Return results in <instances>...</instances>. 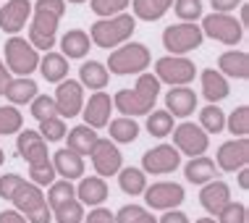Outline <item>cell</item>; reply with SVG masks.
I'll use <instances>...</instances> for the list:
<instances>
[{"label":"cell","instance_id":"cell-17","mask_svg":"<svg viewBox=\"0 0 249 223\" xmlns=\"http://www.w3.org/2000/svg\"><path fill=\"white\" fill-rule=\"evenodd\" d=\"M29 13H32V3H29V0H8V3L0 8V29H3L5 35L16 37L18 32L24 29Z\"/></svg>","mask_w":249,"mask_h":223},{"label":"cell","instance_id":"cell-32","mask_svg":"<svg viewBox=\"0 0 249 223\" xmlns=\"http://www.w3.org/2000/svg\"><path fill=\"white\" fill-rule=\"evenodd\" d=\"M107 126H110V137L113 142H121V145H129L139 137V124L134 118H113L107 121Z\"/></svg>","mask_w":249,"mask_h":223},{"label":"cell","instance_id":"cell-21","mask_svg":"<svg viewBox=\"0 0 249 223\" xmlns=\"http://www.w3.org/2000/svg\"><path fill=\"white\" fill-rule=\"evenodd\" d=\"M165 108L171 116L176 118H186L194 113V108H197V94L194 90L189 87H171V92L165 94Z\"/></svg>","mask_w":249,"mask_h":223},{"label":"cell","instance_id":"cell-40","mask_svg":"<svg viewBox=\"0 0 249 223\" xmlns=\"http://www.w3.org/2000/svg\"><path fill=\"white\" fill-rule=\"evenodd\" d=\"M32 116L37 121H48V118H58V108H55V100L48 97V94H37L32 100Z\"/></svg>","mask_w":249,"mask_h":223},{"label":"cell","instance_id":"cell-56","mask_svg":"<svg viewBox=\"0 0 249 223\" xmlns=\"http://www.w3.org/2000/svg\"><path fill=\"white\" fill-rule=\"evenodd\" d=\"M3 163H5V152L0 150V166H3Z\"/></svg>","mask_w":249,"mask_h":223},{"label":"cell","instance_id":"cell-22","mask_svg":"<svg viewBox=\"0 0 249 223\" xmlns=\"http://www.w3.org/2000/svg\"><path fill=\"white\" fill-rule=\"evenodd\" d=\"M53 168L55 173H60L66 181H73V179H82L84 176V158L76 155L69 147H60V150L53 155Z\"/></svg>","mask_w":249,"mask_h":223},{"label":"cell","instance_id":"cell-15","mask_svg":"<svg viewBox=\"0 0 249 223\" xmlns=\"http://www.w3.org/2000/svg\"><path fill=\"white\" fill-rule=\"evenodd\" d=\"M89 158H92V166H95L97 176H113V173H118L121 166H124L121 150L110 139H97L95 147H92V152H89Z\"/></svg>","mask_w":249,"mask_h":223},{"label":"cell","instance_id":"cell-41","mask_svg":"<svg viewBox=\"0 0 249 223\" xmlns=\"http://www.w3.org/2000/svg\"><path fill=\"white\" fill-rule=\"evenodd\" d=\"M71 197H76V189H73L71 181H53V184H50V192H48V205H50V210H53L55 205H60V202L71 200Z\"/></svg>","mask_w":249,"mask_h":223},{"label":"cell","instance_id":"cell-31","mask_svg":"<svg viewBox=\"0 0 249 223\" xmlns=\"http://www.w3.org/2000/svg\"><path fill=\"white\" fill-rule=\"evenodd\" d=\"M118 184L126 194L137 197V194H142L147 189V173L142 171V168H121L118 171Z\"/></svg>","mask_w":249,"mask_h":223},{"label":"cell","instance_id":"cell-20","mask_svg":"<svg viewBox=\"0 0 249 223\" xmlns=\"http://www.w3.org/2000/svg\"><path fill=\"white\" fill-rule=\"evenodd\" d=\"M218 71L231 79H249V53L247 50H226L218 56Z\"/></svg>","mask_w":249,"mask_h":223},{"label":"cell","instance_id":"cell-25","mask_svg":"<svg viewBox=\"0 0 249 223\" xmlns=\"http://www.w3.org/2000/svg\"><path fill=\"white\" fill-rule=\"evenodd\" d=\"M3 94L13 105H26V103H32V100L37 97V82L29 79V76H16V79H11V82L5 84Z\"/></svg>","mask_w":249,"mask_h":223},{"label":"cell","instance_id":"cell-13","mask_svg":"<svg viewBox=\"0 0 249 223\" xmlns=\"http://www.w3.org/2000/svg\"><path fill=\"white\" fill-rule=\"evenodd\" d=\"M53 100H55V108H58V118H73L84 108V87L73 82V79H63V82H58Z\"/></svg>","mask_w":249,"mask_h":223},{"label":"cell","instance_id":"cell-47","mask_svg":"<svg viewBox=\"0 0 249 223\" xmlns=\"http://www.w3.org/2000/svg\"><path fill=\"white\" fill-rule=\"evenodd\" d=\"M21 176L18 173H5V176H0V197L3 200H11L13 192H16L18 186H21Z\"/></svg>","mask_w":249,"mask_h":223},{"label":"cell","instance_id":"cell-45","mask_svg":"<svg viewBox=\"0 0 249 223\" xmlns=\"http://www.w3.org/2000/svg\"><path fill=\"white\" fill-rule=\"evenodd\" d=\"M218 223H247V205L244 202H228L218 213Z\"/></svg>","mask_w":249,"mask_h":223},{"label":"cell","instance_id":"cell-34","mask_svg":"<svg viewBox=\"0 0 249 223\" xmlns=\"http://www.w3.org/2000/svg\"><path fill=\"white\" fill-rule=\"evenodd\" d=\"M199 129L205 131V134H220L226 129V113L220 111L218 105H207V108H202V113H199Z\"/></svg>","mask_w":249,"mask_h":223},{"label":"cell","instance_id":"cell-50","mask_svg":"<svg viewBox=\"0 0 249 223\" xmlns=\"http://www.w3.org/2000/svg\"><path fill=\"white\" fill-rule=\"evenodd\" d=\"M158 223H189V218H186V213H181V210H165V215Z\"/></svg>","mask_w":249,"mask_h":223},{"label":"cell","instance_id":"cell-24","mask_svg":"<svg viewBox=\"0 0 249 223\" xmlns=\"http://www.w3.org/2000/svg\"><path fill=\"white\" fill-rule=\"evenodd\" d=\"M76 200L84 205L100 207V202L107 200V184L103 181V176H87L82 179V184L76 186Z\"/></svg>","mask_w":249,"mask_h":223},{"label":"cell","instance_id":"cell-54","mask_svg":"<svg viewBox=\"0 0 249 223\" xmlns=\"http://www.w3.org/2000/svg\"><path fill=\"white\" fill-rule=\"evenodd\" d=\"M241 26L247 29V24H249V3H241Z\"/></svg>","mask_w":249,"mask_h":223},{"label":"cell","instance_id":"cell-29","mask_svg":"<svg viewBox=\"0 0 249 223\" xmlns=\"http://www.w3.org/2000/svg\"><path fill=\"white\" fill-rule=\"evenodd\" d=\"M89 35L82 29H71L66 32L63 39H60V47H63V53L60 56H69V58H84L87 53H89Z\"/></svg>","mask_w":249,"mask_h":223},{"label":"cell","instance_id":"cell-7","mask_svg":"<svg viewBox=\"0 0 249 223\" xmlns=\"http://www.w3.org/2000/svg\"><path fill=\"white\" fill-rule=\"evenodd\" d=\"M39 66V53L26 42L24 37H8L5 39V69L16 76H29Z\"/></svg>","mask_w":249,"mask_h":223},{"label":"cell","instance_id":"cell-4","mask_svg":"<svg viewBox=\"0 0 249 223\" xmlns=\"http://www.w3.org/2000/svg\"><path fill=\"white\" fill-rule=\"evenodd\" d=\"M150 50L142 42H124L121 47L107 56V74H118V76H129V74H144L150 66Z\"/></svg>","mask_w":249,"mask_h":223},{"label":"cell","instance_id":"cell-53","mask_svg":"<svg viewBox=\"0 0 249 223\" xmlns=\"http://www.w3.org/2000/svg\"><path fill=\"white\" fill-rule=\"evenodd\" d=\"M239 186L241 189H249V168H239Z\"/></svg>","mask_w":249,"mask_h":223},{"label":"cell","instance_id":"cell-51","mask_svg":"<svg viewBox=\"0 0 249 223\" xmlns=\"http://www.w3.org/2000/svg\"><path fill=\"white\" fill-rule=\"evenodd\" d=\"M0 223H29L18 210H3L0 213Z\"/></svg>","mask_w":249,"mask_h":223},{"label":"cell","instance_id":"cell-19","mask_svg":"<svg viewBox=\"0 0 249 223\" xmlns=\"http://www.w3.org/2000/svg\"><path fill=\"white\" fill-rule=\"evenodd\" d=\"M199 202H202V207H205L207 213L218 215L228 202H231V186H228L226 181H220V179L207 181V184L202 186V192H199Z\"/></svg>","mask_w":249,"mask_h":223},{"label":"cell","instance_id":"cell-28","mask_svg":"<svg viewBox=\"0 0 249 223\" xmlns=\"http://www.w3.org/2000/svg\"><path fill=\"white\" fill-rule=\"evenodd\" d=\"M184 176H186V181H192V184H207V181L215 179V163L210 158H205V155L192 158L189 163L184 166Z\"/></svg>","mask_w":249,"mask_h":223},{"label":"cell","instance_id":"cell-9","mask_svg":"<svg viewBox=\"0 0 249 223\" xmlns=\"http://www.w3.org/2000/svg\"><path fill=\"white\" fill-rule=\"evenodd\" d=\"M199 29H202V35L218 39L223 45H239L244 39V26L231 13H210V16H205Z\"/></svg>","mask_w":249,"mask_h":223},{"label":"cell","instance_id":"cell-57","mask_svg":"<svg viewBox=\"0 0 249 223\" xmlns=\"http://www.w3.org/2000/svg\"><path fill=\"white\" fill-rule=\"evenodd\" d=\"M69 3H76L79 5V3H87V0H69Z\"/></svg>","mask_w":249,"mask_h":223},{"label":"cell","instance_id":"cell-6","mask_svg":"<svg viewBox=\"0 0 249 223\" xmlns=\"http://www.w3.org/2000/svg\"><path fill=\"white\" fill-rule=\"evenodd\" d=\"M155 76L158 82H165L171 87H189L197 76V66L184 56H165L155 60Z\"/></svg>","mask_w":249,"mask_h":223},{"label":"cell","instance_id":"cell-23","mask_svg":"<svg viewBox=\"0 0 249 223\" xmlns=\"http://www.w3.org/2000/svg\"><path fill=\"white\" fill-rule=\"evenodd\" d=\"M199 82H202V94H205L213 105H218L220 100H226L228 92H231L228 79L220 71H215V69H205V71H202Z\"/></svg>","mask_w":249,"mask_h":223},{"label":"cell","instance_id":"cell-38","mask_svg":"<svg viewBox=\"0 0 249 223\" xmlns=\"http://www.w3.org/2000/svg\"><path fill=\"white\" fill-rule=\"evenodd\" d=\"M226 129L233 134V137H247L249 134V108L239 105L231 111V116L226 118Z\"/></svg>","mask_w":249,"mask_h":223},{"label":"cell","instance_id":"cell-46","mask_svg":"<svg viewBox=\"0 0 249 223\" xmlns=\"http://www.w3.org/2000/svg\"><path fill=\"white\" fill-rule=\"evenodd\" d=\"M29 181H32V184H37V186H50L53 181H55V168H53V163L29 168Z\"/></svg>","mask_w":249,"mask_h":223},{"label":"cell","instance_id":"cell-14","mask_svg":"<svg viewBox=\"0 0 249 223\" xmlns=\"http://www.w3.org/2000/svg\"><path fill=\"white\" fill-rule=\"evenodd\" d=\"M16 150H18V155H21L26 163H29V168L53 163L50 155H48V142L39 137V131H32V129L21 131L18 139H16Z\"/></svg>","mask_w":249,"mask_h":223},{"label":"cell","instance_id":"cell-30","mask_svg":"<svg viewBox=\"0 0 249 223\" xmlns=\"http://www.w3.org/2000/svg\"><path fill=\"white\" fill-rule=\"evenodd\" d=\"M100 137L95 134V129H89V126H73V129L69 131V150H73L76 155H89L92 147H95V142Z\"/></svg>","mask_w":249,"mask_h":223},{"label":"cell","instance_id":"cell-11","mask_svg":"<svg viewBox=\"0 0 249 223\" xmlns=\"http://www.w3.org/2000/svg\"><path fill=\"white\" fill-rule=\"evenodd\" d=\"M142 194H144V202L152 210H176L186 197L184 186L173 184V181H158V184L147 186Z\"/></svg>","mask_w":249,"mask_h":223},{"label":"cell","instance_id":"cell-12","mask_svg":"<svg viewBox=\"0 0 249 223\" xmlns=\"http://www.w3.org/2000/svg\"><path fill=\"white\" fill-rule=\"evenodd\" d=\"M178 166H181V152L173 145H158L142 155V171L152 173V176L173 173Z\"/></svg>","mask_w":249,"mask_h":223},{"label":"cell","instance_id":"cell-49","mask_svg":"<svg viewBox=\"0 0 249 223\" xmlns=\"http://www.w3.org/2000/svg\"><path fill=\"white\" fill-rule=\"evenodd\" d=\"M213 3V11L215 13H228V11H233L236 5H241L244 0H210Z\"/></svg>","mask_w":249,"mask_h":223},{"label":"cell","instance_id":"cell-42","mask_svg":"<svg viewBox=\"0 0 249 223\" xmlns=\"http://www.w3.org/2000/svg\"><path fill=\"white\" fill-rule=\"evenodd\" d=\"M176 16L186 24H194L202 16V0H173Z\"/></svg>","mask_w":249,"mask_h":223},{"label":"cell","instance_id":"cell-8","mask_svg":"<svg viewBox=\"0 0 249 223\" xmlns=\"http://www.w3.org/2000/svg\"><path fill=\"white\" fill-rule=\"evenodd\" d=\"M202 39H205V35H202V29L197 24H171L165 26L163 32V47L171 56H184V53H192L197 50V47L202 45Z\"/></svg>","mask_w":249,"mask_h":223},{"label":"cell","instance_id":"cell-3","mask_svg":"<svg viewBox=\"0 0 249 223\" xmlns=\"http://www.w3.org/2000/svg\"><path fill=\"white\" fill-rule=\"evenodd\" d=\"M134 26H137V21H134L131 13L100 19L89 29V42H95L97 47H121L124 42H129V37L134 35Z\"/></svg>","mask_w":249,"mask_h":223},{"label":"cell","instance_id":"cell-18","mask_svg":"<svg viewBox=\"0 0 249 223\" xmlns=\"http://www.w3.org/2000/svg\"><path fill=\"white\" fill-rule=\"evenodd\" d=\"M110 108H113L110 94L95 92L89 97V103L82 108L84 111V126H89V129H103V126H107V121H110Z\"/></svg>","mask_w":249,"mask_h":223},{"label":"cell","instance_id":"cell-16","mask_svg":"<svg viewBox=\"0 0 249 223\" xmlns=\"http://www.w3.org/2000/svg\"><path fill=\"white\" fill-rule=\"evenodd\" d=\"M249 163V139L241 137V139H231V142H223L218 147V166L223 171L233 173L239 168H244Z\"/></svg>","mask_w":249,"mask_h":223},{"label":"cell","instance_id":"cell-52","mask_svg":"<svg viewBox=\"0 0 249 223\" xmlns=\"http://www.w3.org/2000/svg\"><path fill=\"white\" fill-rule=\"evenodd\" d=\"M8 82H11V71L5 69V63L0 60V94L5 92V84H8Z\"/></svg>","mask_w":249,"mask_h":223},{"label":"cell","instance_id":"cell-26","mask_svg":"<svg viewBox=\"0 0 249 223\" xmlns=\"http://www.w3.org/2000/svg\"><path fill=\"white\" fill-rule=\"evenodd\" d=\"M37 69L42 71V76L48 79V82H63V79L69 76V58L60 56V53L48 50V56L39 58Z\"/></svg>","mask_w":249,"mask_h":223},{"label":"cell","instance_id":"cell-33","mask_svg":"<svg viewBox=\"0 0 249 223\" xmlns=\"http://www.w3.org/2000/svg\"><path fill=\"white\" fill-rule=\"evenodd\" d=\"M171 5H173V0H134V13L142 21H158Z\"/></svg>","mask_w":249,"mask_h":223},{"label":"cell","instance_id":"cell-48","mask_svg":"<svg viewBox=\"0 0 249 223\" xmlns=\"http://www.w3.org/2000/svg\"><path fill=\"white\" fill-rule=\"evenodd\" d=\"M84 223H116V218H113V213L105 210V207H95Z\"/></svg>","mask_w":249,"mask_h":223},{"label":"cell","instance_id":"cell-35","mask_svg":"<svg viewBox=\"0 0 249 223\" xmlns=\"http://www.w3.org/2000/svg\"><path fill=\"white\" fill-rule=\"evenodd\" d=\"M53 215H55L58 223H82L84 221V207L76 197L60 202V205L53 207Z\"/></svg>","mask_w":249,"mask_h":223},{"label":"cell","instance_id":"cell-1","mask_svg":"<svg viewBox=\"0 0 249 223\" xmlns=\"http://www.w3.org/2000/svg\"><path fill=\"white\" fill-rule=\"evenodd\" d=\"M158 94H160L158 76H152V74H139L137 87H134V90H118L116 97H113V105H116L126 118L147 116V113H152Z\"/></svg>","mask_w":249,"mask_h":223},{"label":"cell","instance_id":"cell-55","mask_svg":"<svg viewBox=\"0 0 249 223\" xmlns=\"http://www.w3.org/2000/svg\"><path fill=\"white\" fill-rule=\"evenodd\" d=\"M194 223H215V221H213V218H197Z\"/></svg>","mask_w":249,"mask_h":223},{"label":"cell","instance_id":"cell-37","mask_svg":"<svg viewBox=\"0 0 249 223\" xmlns=\"http://www.w3.org/2000/svg\"><path fill=\"white\" fill-rule=\"evenodd\" d=\"M113 218H116V223H158L155 215L150 210H144L142 205H124Z\"/></svg>","mask_w":249,"mask_h":223},{"label":"cell","instance_id":"cell-36","mask_svg":"<svg viewBox=\"0 0 249 223\" xmlns=\"http://www.w3.org/2000/svg\"><path fill=\"white\" fill-rule=\"evenodd\" d=\"M147 116H150L147 118V131H150L152 137L163 139L173 131V116L168 111H152V113H147Z\"/></svg>","mask_w":249,"mask_h":223},{"label":"cell","instance_id":"cell-5","mask_svg":"<svg viewBox=\"0 0 249 223\" xmlns=\"http://www.w3.org/2000/svg\"><path fill=\"white\" fill-rule=\"evenodd\" d=\"M11 202L29 223H50L53 221V210L42 194V186L32 184V181H21V186L13 192Z\"/></svg>","mask_w":249,"mask_h":223},{"label":"cell","instance_id":"cell-39","mask_svg":"<svg viewBox=\"0 0 249 223\" xmlns=\"http://www.w3.org/2000/svg\"><path fill=\"white\" fill-rule=\"evenodd\" d=\"M21 124H24V118H21V113H18L16 108L0 105V137H3V134L21 131Z\"/></svg>","mask_w":249,"mask_h":223},{"label":"cell","instance_id":"cell-10","mask_svg":"<svg viewBox=\"0 0 249 223\" xmlns=\"http://www.w3.org/2000/svg\"><path fill=\"white\" fill-rule=\"evenodd\" d=\"M173 147H176L178 152L189 155V158H199V155L207 152L210 139H207V134L202 131L197 124L184 121V124H178L176 129H173Z\"/></svg>","mask_w":249,"mask_h":223},{"label":"cell","instance_id":"cell-2","mask_svg":"<svg viewBox=\"0 0 249 223\" xmlns=\"http://www.w3.org/2000/svg\"><path fill=\"white\" fill-rule=\"evenodd\" d=\"M63 13H66V0H37L35 21H32L29 29V42L35 50H53L58 21Z\"/></svg>","mask_w":249,"mask_h":223},{"label":"cell","instance_id":"cell-44","mask_svg":"<svg viewBox=\"0 0 249 223\" xmlns=\"http://www.w3.org/2000/svg\"><path fill=\"white\" fill-rule=\"evenodd\" d=\"M129 3L131 0H92V11L103 19H110V16H118Z\"/></svg>","mask_w":249,"mask_h":223},{"label":"cell","instance_id":"cell-27","mask_svg":"<svg viewBox=\"0 0 249 223\" xmlns=\"http://www.w3.org/2000/svg\"><path fill=\"white\" fill-rule=\"evenodd\" d=\"M79 76H82V87H89V90H103V87H107V82H110V74H107V69L103 63H97V60H87V63H82V69H79Z\"/></svg>","mask_w":249,"mask_h":223},{"label":"cell","instance_id":"cell-43","mask_svg":"<svg viewBox=\"0 0 249 223\" xmlns=\"http://www.w3.org/2000/svg\"><path fill=\"white\" fill-rule=\"evenodd\" d=\"M39 137L45 142H58L66 137V124L63 118H48V121H39Z\"/></svg>","mask_w":249,"mask_h":223}]
</instances>
